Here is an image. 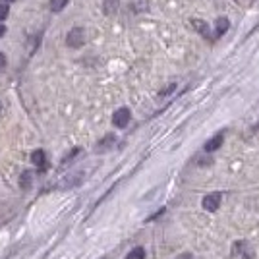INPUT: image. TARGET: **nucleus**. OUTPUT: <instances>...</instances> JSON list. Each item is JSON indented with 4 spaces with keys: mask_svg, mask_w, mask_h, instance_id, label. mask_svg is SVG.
Segmentation results:
<instances>
[{
    "mask_svg": "<svg viewBox=\"0 0 259 259\" xmlns=\"http://www.w3.org/2000/svg\"><path fill=\"white\" fill-rule=\"evenodd\" d=\"M182 259H192V255H190V253H188V255H184V257Z\"/></svg>",
    "mask_w": 259,
    "mask_h": 259,
    "instance_id": "obj_18",
    "label": "nucleus"
},
{
    "mask_svg": "<svg viewBox=\"0 0 259 259\" xmlns=\"http://www.w3.org/2000/svg\"><path fill=\"white\" fill-rule=\"evenodd\" d=\"M192 25L198 27L199 33H201L203 37H209V27H207V24H203V22H192Z\"/></svg>",
    "mask_w": 259,
    "mask_h": 259,
    "instance_id": "obj_13",
    "label": "nucleus"
},
{
    "mask_svg": "<svg viewBox=\"0 0 259 259\" xmlns=\"http://www.w3.org/2000/svg\"><path fill=\"white\" fill-rule=\"evenodd\" d=\"M232 257L234 259H253L255 257V249L249 246L247 242L240 240L232 244Z\"/></svg>",
    "mask_w": 259,
    "mask_h": 259,
    "instance_id": "obj_1",
    "label": "nucleus"
},
{
    "mask_svg": "<svg viewBox=\"0 0 259 259\" xmlns=\"http://www.w3.org/2000/svg\"><path fill=\"white\" fill-rule=\"evenodd\" d=\"M6 66H8V58H6V54H4V52H0V72H2V70H6Z\"/></svg>",
    "mask_w": 259,
    "mask_h": 259,
    "instance_id": "obj_15",
    "label": "nucleus"
},
{
    "mask_svg": "<svg viewBox=\"0 0 259 259\" xmlns=\"http://www.w3.org/2000/svg\"><path fill=\"white\" fill-rule=\"evenodd\" d=\"M103 10H105V14H107V16H112V14L118 10V0H105Z\"/></svg>",
    "mask_w": 259,
    "mask_h": 259,
    "instance_id": "obj_7",
    "label": "nucleus"
},
{
    "mask_svg": "<svg viewBox=\"0 0 259 259\" xmlns=\"http://www.w3.org/2000/svg\"><path fill=\"white\" fill-rule=\"evenodd\" d=\"M8 14H10L8 4H6V2H0V22H2V20H6V18H8Z\"/></svg>",
    "mask_w": 259,
    "mask_h": 259,
    "instance_id": "obj_14",
    "label": "nucleus"
},
{
    "mask_svg": "<svg viewBox=\"0 0 259 259\" xmlns=\"http://www.w3.org/2000/svg\"><path fill=\"white\" fill-rule=\"evenodd\" d=\"M130 4H132V8H134L136 12H145L149 8L147 0H130Z\"/></svg>",
    "mask_w": 259,
    "mask_h": 259,
    "instance_id": "obj_9",
    "label": "nucleus"
},
{
    "mask_svg": "<svg viewBox=\"0 0 259 259\" xmlns=\"http://www.w3.org/2000/svg\"><path fill=\"white\" fill-rule=\"evenodd\" d=\"M221 192H213V194H209V196H205L203 198V201H201V205H203V209L205 211H217L219 209V205H221Z\"/></svg>",
    "mask_w": 259,
    "mask_h": 259,
    "instance_id": "obj_4",
    "label": "nucleus"
},
{
    "mask_svg": "<svg viewBox=\"0 0 259 259\" xmlns=\"http://www.w3.org/2000/svg\"><path fill=\"white\" fill-rule=\"evenodd\" d=\"M222 141H224V136H222V134H217V136H213L209 141L205 143V151H207V153H213V151H217V149L222 145Z\"/></svg>",
    "mask_w": 259,
    "mask_h": 259,
    "instance_id": "obj_6",
    "label": "nucleus"
},
{
    "mask_svg": "<svg viewBox=\"0 0 259 259\" xmlns=\"http://www.w3.org/2000/svg\"><path fill=\"white\" fill-rule=\"evenodd\" d=\"M255 130H257V132H259V122H257V126H255Z\"/></svg>",
    "mask_w": 259,
    "mask_h": 259,
    "instance_id": "obj_19",
    "label": "nucleus"
},
{
    "mask_svg": "<svg viewBox=\"0 0 259 259\" xmlns=\"http://www.w3.org/2000/svg\"><path fill=\"white\" fill-rule=\"evenodd\" d=\"M4 33H6V27H4V25L0 24V37H2V35H4Z\"/></svg>",
    "mask_w": 259,
    "mask_h": 259,
    "instance_id": "obj_16",
    "label": "nucleus"
},
{
    "mask_svg": "<svg viewBox=\"0 0 259 259\" xmlns=\"http://www.w3.org/2000/svg\"><path fill=\"white\" fill-rule=\"evenodd\" d=\"M228 27H230V22H228L226 18L217 20V35H224V33L228 31Z\"/></svg>",
    "mask_w": 259,
    "mask_h": 259,
    "instance_id": "obj_8",
    "label": "nucleus"
},
{
    "mask_svg": "<svg viewBox=\"0 0 259 259\" xmlns=\"http://www.w3.org/2000/svg\"><path fill=\"white\" fill-rule=\"evenodd\" d=\"M66 2H68V0H50V10H52V12H60L62 8L66 6Z\"/></svg>",
    "mask_w": 259,
    "mask_h": 259,
    "instance_id": "obj_12",
    "label": "nucleus"
},
{
    "mask_svg": "<svg viewBox=\"0 0 259 259\" xmlns=\"http://www.w3.org/2000/svg\"><path fill=\"white\" fill-rule=\"evenodd\" d=\"M2 2H6V4H10V2H16V0H2Z\"/></svg>",
    "mask_w": 259,
    "mask_h": 259,
    "instance_id": "obj_17",
    "label": "nucleus"
},
{
    "mask_svg": "<svg viewBox=\"0 0 259 259\" xmlns=\"http://www.w3.org/2000/svg\"><path fill=\"white\" fill-rule=\"evenodd\" d=\"M85 43V31L81 29V27H74L70 33H68V37H66V45L70 47V49H77V47H81Z\"/></svg>",
    "mask_w": 259,
    "mask_h": 259,
    "instance_id": "obj_2",
    "label": "nucleus"
},
{
    "mask_svg": "<svg viewBox=\"0 0 259 259\" xmlns=\"http://www.w3.org/2000/svg\"><path fill=\"white\" fill-rule=\"evenodd\" d=\"M31 182H33V174L29 172V170H25V172L22 174V178H20V184H22L24 190H29V188H31Z\"/></svg>",
    "mask_w": 259,
    "mask_h": 259,
    "instance_id": "obj_10",
    "label": "nucleus"
},
{
    "mask_svg": "<svg viewBox=\"0 0 259 259\" xmlns=\"http://www.w3.org/2000/svg\"><path fill=\"white\" fill-rule=\"evenodd\" d=\"M31 162L37 166L41 172H45V170L49 168L47 155H45V151H43V149H37V151H33V153H31Z\"/></svg>",
    "mask_w": 259,
    "mask_h": 259,
    "instance_id": "obj_5",
    "label": "nucleus"
},
{
    "mask_svg": "<svg viewBox=\"0 0 259 259\" xmlns=\"http://www.w3.org/2000/svg\"><path fill=\"white\" fill-rule=\"evenodd\" d=\"M130 118H132V112L130 109H118V111L114 112V116H112V124L116 126V128H126L128 124H130Z\"/></svg>",
    "mask_w": 259,
    "mask_h": 259,
    "instance_id": "obj_3",
    "label": "nucleus"
},
{
    "mask_svg": "<svg viewBox=\"0 0 259 259\" xmlns=\"http://www.w3.org/2000/svg\"><path fill=\"white\" fill-rule=\"evenodd\" d=\"M126 259H145V249H143V247H134V249L126 255Z\"/></svg>",
    "mask_w": 259,
    "mask_h": 259,
    "instance_id": "obj_11",
    "label": "nucleus"
}]
</instances>
